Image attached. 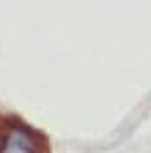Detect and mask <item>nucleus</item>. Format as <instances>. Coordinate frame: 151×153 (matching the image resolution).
<instances>
[{"label":"nucleus","instance_id":"nucleus-1","mask_svg":"<svg viewBox=\"0 0 151 153\" xmlns=\"http://www.w3.org/2000/svg\"><path fill=\"white\" fill-rule=\"evenodd\" d=\"M8 148L14 153H47V142L39 131H33L22 120H11L8 123Z\"/></svg>","mask_w":151,"mask_h":153}]
</instances>
